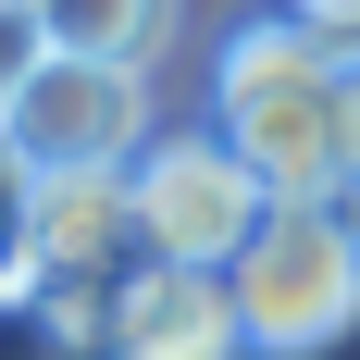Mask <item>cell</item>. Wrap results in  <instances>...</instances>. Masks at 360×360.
Wrapping results in <instances>:
<instances>
[{
	"label": "cell",
	"instance_id": "6da1fadb",
	"mask_svg": "<svg viewBox=\"0 0 360 360\" xmlns=\"http://www.w3.org/2000/svg\"><path fill=\"white\" fill-rule=\"evenodd\" d=\"M348 63H335L323 37H298L286 13H249V25H224L212 50V124L224 149L249 162L274 199H348Z\"/></svg>",
	"mask_w": 360,
	"mask_h": 360
},
{
	"label": "cell",
	"instance_id": "7a4b0ae2",
	"mask_svg": "<svg viewBox=\"0 0 360 360\" xmlns=\"http://www.w3.org/2000/svg\"><path fill=\"white\" fill-rule=\"evenodd\" d=\"M149 75L124 63H87V50H37L13 63V100H0V149H13V174H137L149 162Z\"/></svg>",
	"mask_w": 360,
	"mask_h": 360
},
{
	"label": "cell",
	"instance_id": "3957f363",
	"mask_svg": "<svg viewBox=\"0 0 360 360\" xmlns=\"http://www.w3.org/2000/svg\"><path fill=\"white\" fill-rule=\"evenodd\" d=\"M249 311V360H311L360 323V224L348 199H274V224L249 236V261L224 274Z\"/></svg>",
	"mask_w": 360,
	"mask_h": 360
},
{
	"label": "cell",
	"instance_id": "277c9868",
	"mask_svg": "<svg viewBox=\"0 0 360 360\" xmlns=\"http://www.w3.org/2000/svg\"><path fill=\"white\" fill-rule=\"evenodd\" d=\"M137 224H149V261H174V274H236L249 236L274 224V186L224 149V124H174V137H149V162H137Z\"/></svg>",
	"mask_w": 360,
	"mask_h": 360
},
{
	"label": "cell",
	"instance_id": "5b68a950",
	"mask_svg": "<svg viewBox=\"0 0 360 360\" xmlns=\"http://www.w3.org/2000/svg\"><path fill=\"white\" fill-rule=\"evenodd\" d=\"M137 274H149L137 174H37L25 186L13 286H137Z\"/></svg>",
	"mask_w": 360,
	"mask_h": 360
},
{
	"label": "cell",
	"instance_id": "8992f818",
	"mask_svg": "<svg viewBox=\"0 0 360 360\" xmlns=\"http://www.w3.org/2000/svg\"><path fill=\"white\" fill-rule=\"evenodd\" d=\"M112 360H249V311H236L224 274H174V261H149L137 286H124Z\"/></svg>",
	"mask_w": 360,
	"mask_h": 360
},
{
	"label": "cell",
	"instance_id": "52a82bcc",
	"mask_svg": "<svg viewBox=\"0 0 360 360\" xmlns=\"http://www.w3.org/2000/svg\"><path fill=\"white\" fill-rule=\"evenodd\" d=\"M25 37H37V50H87V63L149 75V50L174 37V0H25Z\"/></svg>",
	"mask_w": 360,
	"mask_h": 360
},
{
	"label": "cell",
	"instance_id": "ba28073f",
	"mask_svg": "<svg viewBox=\"0 0 360 360\" xmlns=\"http://www.w3.org/2000/svg\"><path fill=\"white\" fill-rule=\"evenodd\" d=\"M25 335L50 360H112V323H124V286H13Z\"/></svg>",
	"mask_w": 360,
	"mask_h": 360
},
{
	"label": "cell",
	"instance_id": "9c48e42d",
	"mask_svg": "<svg viewBox=\"0 0 360 360\" xmlns=\"http://www.w3.org/2000/svg\"><path fill=\"white\" fill-rule=\"evenodd\" d=\"M335 124H348V186H360V63H348V100H335Z\"/></svg>",
	"mask_w": 360,
	"mask_h": 360
},
{
	"label": "cell",
	"instance_id": "30bf717a",
	"mask_svg": "<svg viewBox=\"0 0 360 360\" xmlns=\"http://www.w3.org/2000/svg\"><path fill=\"white\" fill-rule=\"evenodd\" d=\"M348 224H360V186H348Z\"/></svg>",
	"mask_w": 360,
	"mask_h": 360
}]
</instances>
